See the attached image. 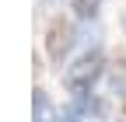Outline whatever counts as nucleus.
<instances>
[{"instance_id":"1","label":"nucleus","mask_w":126,"mask_h":122,"mask_svg":"<svg viewBox=\"0 0 126 122\" xmlns=\"http://www.w3.org/2000/svg\"><path fill=\"white\" fill-rule=\"evenodd\" d=\"M102 70H105V56H102L98 49H91V52H84L81 59H77V63L67 66L63 84H67L70 94H88V91L94 87V80L102 77Z\"/></svg>"},{"instance_id":"2","label":"nucleus","mask_w":126,"mask_h":122,"mask_svg":"<svg viewBox=\"0 0 126 122\" xmlns=\"http://www.w3.org/2000/svg\"><path fill=\"white\" fill-rule=\"evenodd\" d=\"M74 42H77V28H74L70 21L56 18V21L49 24V32H46V52H49L53 63H63L67 52L74 49Z\"/></svg>"},{"instance_id":"3","label":"nucleus","mask_w":126,"mask_h":122,"mask_svg":"<svg viewBox=\"0 0 126 122\" xmlns=\"http://www.w3.org/2000/svg\"><path fill=\"white\" fill-rule=\"evenodd\" d=\"M32 115H35V122H60V115L53 112L49 98H46V91H35V98H32Z\"/></svg>"},{"instance_id":"4","label":"nucleus","mask_w":126,"mask_h":122,"mask_svg":"<svg viewBox=\"0 0 126 122\" xmlns=\"http://www.w3.org/2000/svg\"><path fill=\"white\" fill-rule=\"evenodd\" d=\"M109 87L116 94H126V56H119L112 66H109Z\"/></svg>"},{"instance_id":"5","label":"nucleus","mask_w":126,"mask_h":122,"mask_svg":"<svg viewBox=\"0 0 126 122\" xmlns=\"http://www.w3.org/2000/svg\"><path fill=\"white\" fill-rule=\"evenodd\" d=\"M98 7H102V0H74V14L77 18H94V14H98Z\"/></svg>"},{"instance_id":"6","label":"nucleus","mask_w":126,"mask_h":122,"mask_svg":"<svg viewBox=\"0 0 126 122\" xmlns=\"http://www.w3.org/2000/svg\"><path fill=\"white\" fill-rule=\"evenodd\" d=\"M123 28H126V18H123Z\"/></svg>"}]
</instances>
